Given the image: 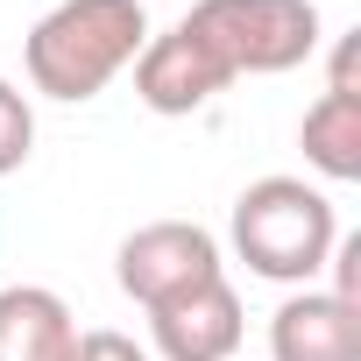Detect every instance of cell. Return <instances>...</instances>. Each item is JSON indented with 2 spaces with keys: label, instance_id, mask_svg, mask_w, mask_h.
I'll use <instances>...</instances> for the list:
<instances>
[{
  "label": "cell",
  "instance_id": "cell-7",
  "mask_svg": "<svg viewBox=\"0 0 361 361\" xmlns=\"http://www.w3.org/2000/svg\"><path fill=\"white\" fill-rule=\"evenodd\" d=\"M269 361H361V305L305 283L269 319Z\"/></svg>",
  "mask_w": 361,
  "mask_h": 361
},
{
  "label": "cell",
  "instance_id": "cell-2",
  "mask_svg": "<svg viewBox=\"0 0 361 361\" xmlns=\"http://www.w3.org/2000/svg\"><path fill=\"white\" fill-rule=\"evenodd\" d=\"M234 255L262 276V283H319L326 276V255L340 241V213L319 185H305V177H255V185L234 199Z\"/></svg>",
  "mask_w": 361,
  "mask_h": 361
},
{
  "label": "cell",
  "instance_id": "cell-10",
  "mask_svg": "<svg viewBox=\"0 0 361 361\" xmlns=\"http://www.w3.org/2000/svg\"><path fill=\"white\" fill-rule=\"evenodd\" d=\"M36 149V106L15 78H0V177H15Z\"/></svg>",
  "mask_w": 361,
  "mask_h": 361
},
{
  "label": "cell",
  "instance_id": "cell-4",
  "mask_svg": "<svg viewBox=\"0 0 361 361\" xmlns=\"http://www.w3.org/2000/svg\"><path fill=\"white\" fill-rule=\"evenodd\" d=\"M114 276H121V290H128L142 312H156V305L185 298V290H199V283H213V276H227V269H220V241H213L199 220H149V227H135V234L121 241Z\"/></svg>",
  "mask_w": 361,
  "mask_h": 361
},
{
  "label": "cell",
  "instance_id": "cell-1",
  "mask_svg": "<svg viewBox=\"0 0 361 361\" xmlns=\"http://www.w3.org/2000/svg\"><path fill=\"white\" fill-rule=\"evenodd\" d=\"M142 43H149L142 0H57L29 29L22 64H29V85L43 99L85 106L142 57Z\"/></svg>",
  "mask_w": 361,
  "mask_h": 361
},
{
  "label": "cell",
  "instance_id": "cell-9",
  "mask_svg": "<svg viewBox=\"0 0 361 361\" xmlns=\"http://www.w3.org/2000/svg\"><path fill=\"white\" fill-rule=\"evenodd\" d=\"M298 149L326 185H354L361 177V99L354 92H319L298 121Z\"/></svg>",
  "mask_w": 361,
  "mask_h": 361
},
{
  "label": "cell",
  "instance_id": "cell-3",
  "mask_svg": "<svg viewBox=\"0 0 361 361\" xmlns=\"http://www.w3.org/2000/svg\"><path fill=\"white\" fill-rule=\"evenodd\" d=\"M185 29L227 64V78H276L319 57L312 0H192Z\"/></svg>",
  "mask_w": 361,
  "mask_h": 361
},
{
  "label": "cell",
  "instance_id": "cell-12",
  "mask_svg": "<svg viewBox=\"0 0 361 361\" xmlns=\"http://www.w3.org/2000/svg\"><path fill=\"white\" fill-rule=\"evenodd\" d=\"M326 269H333V298L361 305V234H340L333 255H326Z\"/></svg>",
  "mask_w": 361,
  "mask_h": 361
},
{
  "label": "cell",
  "instance_id": "cell-5",
  "mask_svg": "<svg viewBox=\"0 0 361 361\" xmlns=\"http://www.w3.org/2000/svg\"><path fill=\"white\" fill-rule=\"evenodd\" d=\"M227 85H234V78H227V64H220V57H213L185 22L163 29V36H149V43H142V57H135V99H142L149 114H163V121L213 106Z\"/></svg>",
  "mask_w": 361,
  "mask_h": 361
},
{
  "label": "cell",
  "instance_id": "cell-11",
  "mask_svg": "<svg viewBox=\"0 0 361 361\" xmlns=\"http://www.w3.org/2000/svg\"><path fill=\"white\" fill-rule=\"evenodd\" d=\"M64 361H149V347H135L128 333H114V326H92V333H78L71 340V354Z\"/></svg>",
  "mask_w": 361,
  "mask_h": 361
},
{
  "label": "cell",
  "instance_id": "cell-13",
  "mask_svg": "<svg viewBox=\"0 0 361 361\" xmlns=\"http://www.w3.org/2000/svg\"><path fill=\"white\" fill-rule=\"evenodd\" d=\"M354 64H361V29L333 43V64H326V92H354V99H361V78H354Z\"/></svg>",
  "mask_w": 361,
  "mask_h": 361
},
{
  "label": "cell",
  "instance_id": "cell-6",
  "mask_svg": "<svg viewBox=\"0 0 361 361\" xmlns=\"http://www.w3.org/2000/svg\"><path fill=\"white\" fill-rule=\"evenodd\" d=\"M241 290L227 276L185 290V298H170L149 312V340H156V361H234L241 354Z\"/></svg>",
  "mask_w": 361,
  "mask_h": 361
},
{
  "label": "cell",
  "instance_id": "cell-8",
  "mask_svg": "<svg viewBox=\"0 0 361 361\" xmlns=\"http://www.w3.org/2000/svg\"><path fill=\"white\" fill-rule=\"evenodd\" d=\"M71 340H78V319L57 290H43V283L0 290V361H64Z\"/></svg>",
  "mask_w": 361,
  "mask_h": 361
}]
</instances>
